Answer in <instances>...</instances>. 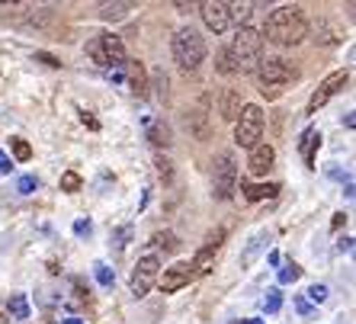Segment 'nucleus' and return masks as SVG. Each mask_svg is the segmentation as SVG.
<instances>
[{"label": "nucleus", "instance_id": "obj_1", "mask_svg": "<svg viewBox=\"0 0 356 324\" xmlns=\"http://www.w3.org/2000/svg\"><path fill=\"white\" fill-rule=\"evenodd\" d=\"M260 61H264V35L254 26L238 29L232 45L218 51V71L222 74H250L260 67Z\"/></svg>", "mask_w": 356, "mask_h": 324}, {"label": "nucleus", "instance_id": "obj_2", "mask_svg": "<svg viewBox=\"0 0 356 324\" xmlns=\"http://www.w3.org/2000/svg\"><path fill=\"white\" fill-rule=\"evenodd\" d=\"M264 33L273 45L289 49V45H298V42L308 35V19H305V13H302V7H296V3L289 7V3H286V7H276L273 13L266 17Z\"/></svg>", "mask_w": 356, "mask_h": 324}, {"label": "nucleus", "instance_id": "obj_3", "mask_svg": "<svg viewBox=\"0 0 356 324\" xmlns=\"http://www.w3.org/2000/svg\"><path fill=\"white\" fill-rule=\"evenodd\" d=\"M296 81V67L289 65L286 58H266L260 61L257 67V83H260V93H264L266 100H276L289 83Z\"/></svg>", "mask_w": 356, "mask_h": 324}, {"label": "nucleus", "instance_id": "obj_4", "mask_svg": "<svg viewBox=\"0 0 356 324\" xmlns=\"http://www.w3.org/2000/svg\"><path fill=\"white\" fill-rule=\"evenodd\" d=\"M174 61L183 71H196L202 61H206V39L193 29V26H183L180 33L174 35Z\"/></svg>", "mask_w": 356, "mask_h": 324}, {"label": "nucleus", "instance_id": "obj_5", "mask_svg": "<svg viewBox=\"0 0 356 324\" xmlns=\"http://www.w3.org/2000/svg\"><path fill=\"white\" fill-rule=\"evenodd\" d=\"M87 55H90L99 67L116 71V67L125 65V42L119 39V35H109V33L93 35V39L87 42Z\"/></svg>", "mask_w": 356, "mask_h": 324}, {"label": "nucleus", "instance_id": "obj_6", "mask_svg": "<svg viewBox=\"0 0 356 324\" xmlns=\"http://www.w3.org/2000/svg\"><path fill=\"white\" fill-rule=\"evenodd\" d=\"M264 138V109L257 103H248V106H241L238 119H234V142L241 148H254L260 145Z\"/></svg>", "mask_w": 356, "mask_h": 324}, {"label": "nucleus", "instance_id": "obj_7", "mask_svg": "<svg viewBox=\"0 0 356 324\" xmlns=\"http://www.w3.org/2000/svg\"><path fill=\"white\" fill-rule=\"evenodd\" d=\"M234 190H238V164H234L232 151H222L212 170V193L216 200H232Z\"/></svg>", "mask_w": 356, "mask_h": 324}, {"label": "nucleus", "instance_id": "obj_8", "mask_svg": "<svg viewBox=\"0 0 356 324\" xmlns=\"http://www.w3.org/2000/svg\"><path fill=\"white\" fill-rule=\"evenodd\" d=\"M158 273H161V260L154 257V254H145V257L138 260V266H135L132 280H129V289H132L135 299H145L151 292V286L158 283Z\"/></svg>", "mask_w": 356, "mask_h": 324}, {"label": "nucleus", "instance_id": "obj_9", "mask_svg": "<svg viewBox=\"0 0 356 324\" xmlns=\"http://www.w3.org/2000/svg\"><path fill=\"white\" fill-rule=\"evenodd\" d=\"M347 81H350V74L347 71H334V74H327L321 81V87H318L315 93H312V100H308V113H318V109L324 106V103L331 100L334 93H340L343 87H347Z\"/></svg>", "mask_w": 356, "mask_h": 324}, {"label": "nucleus", "instance_id": "obj_10", "mask_svg": "<svg viewBox=\"0 0 356 324\" xmlns=\"http://www.w3.org/2000/svg\"><path fill=\"white\" fill-rule=\"evenodd\" d=\"M109 77L125 81V87H129L132 93H138V97H145V93H148V74H145L141 61H129V58H125V65L116 67V71H109Z\"/></svg>", "mask_w": 356, "mask_h": 324}, {"label": "nucleus", "instance_id": "obj_11", "mask_svg": "<svg viewBox=\"0 0 356 324\" xmlns=\"http://www.w3.org/2000/svg\"><path fill=\"white\" fill-rule=\"evenodd\" d=\"M222 241H225V228H216V232L206 238V244L196 250V257L190 260V266H193V276H199V273H206L209 266H212V260H216V254H218V248H222Z\"/></svg>", "mask_w": 356, "mask_h": 324}, {"label": "nucleus", "instance_id": "obj_12", "mask_svg": "<svg viewBox=\"0 0 356 324\" xmlns=\"http://www.w3.org/2000/svg\"><path fill=\"white\" fill-rule=\"evenodd\" d=\"M199 13H202V23H206L212 33H225V29L232 26L228 3H222V0H206V3L199 7Z\"/></svg>", "mask_w": 356, "mask_h": 324}, {"label": "nucleus", "instance_id": "obj_13", "mask_svg": "<svg viewBox=\"0 0 356 324\" xmlns=\"http://www.w3.org/2000/svg\"><path fill=\"white\" fill-rule=\"evenodd\" d=\"M186 129H190V135L196 142H206L209 138V97H202V100L186 113Z\"/></svg>", "mask_w": 356, "mask_h": 324}, {"label": "nucleus", "instance_id": "obj_14", "mask_svg": "<svg viewBox=\"0 0 356 324\" xmlns=\"http://www.w3.org/2000/svg\"><path fill=\"white\" fill-rule=\"evenodd\" d=\"M193 280V266L186 260H177L174 266H164V276H161V289L164 292H177L183 286H190Z\"/></svg>", "mask_w": 356, "mask_h": 324}, {"label": "nucleus", "instance_id": "obj_15", "mask_svg": "<svg viewBox=\"0 0 356 324\" xmlns=\"http://www.w3.org/2000/svg\"><path fill=\"white\" fill-rule=\"evenodd\" d=\"M273 161H276V151L270 148V145H254V148H250L248 167H250V174L254 177H266L270 170H273Z\"/></svg>", "mask_w": 356, "mask_h": 324}, {"label": "nucleus", "instance_id": "obj_16", "mask_svg": "<svg viewBox=\"0 0 356 324\" xmlns=\"http://www.w3.org/2000/svg\"><path fill=\"white\" fill-rule=\"evenodd\" d=\"M315 42L318 45H340L343 42V26L334 19H318L315 23Z\"/></svg>", "mask_w": 356, "mask_h": 324}, {"label": "nucleus", "instance_id": "obj_17", "mask_svg": "<svg viewBox=\"0 0 356 324\" xmlns=\"http://www.w3.org/2000/svg\"><path fill=\"white\" fill-rule=\"evenodd\" d=\"M218 113H222L225 122H234L241 113V93L232 90V87H225L222 97H218Z\"/></svg>", "mask_w": 356, "mask_h": 324}, {"label": "nucleus", "instance_id": "obj_18", "mask_svg": "<svg viewBox=\"0 0 356 324\" xmlns=\"http://www.w3.org/2000/svg\"><path fill=\"white\" fill-rule=\"evenodd\" d=\"M241 190H244V200L260 202V200H266V196H276V193H280V183H244Z\"/></svg>", "mask_w": 356, "mask_h": 324}, {"label": "nucleus", "instance_id": "obj_19", "mask_svg": "<svg viewBox=\"0 0 356 324\" xmlns=\"http://www.w3.org/2000/svg\"><path fill=\"white\" fill-rule=\"evenodd\" d=\"M129 10H132V3H125V0H116V3H99V17L106 19V23H116V19L129 17Z\"/></svg>", "mask_w": 356, "mask_h": 324}, {"label": "nucleus", "instance_id": "obj_20", "mask_svg": "<svg viewBox=\"0 0 356 324\" xmlns=\"http://www.w3.org/2000/svg\"><path fill=\"white\" fill-rule=\"evenodd\" d=\"M321 145V135L315 132V129H308L305 135H302V145H298V151H302V158H305V164H315V148Z\"/></svg>", "mask_w": 356, "mask_h": 324}, {"label": "nucleus", "instance_id": "obj_21", "mask_svg": "<svg viewBox=\"0 0 356 324\" xmlns=\"http://www.w3.org/2000/svg\"><path fill=\"white\" fill-rule=\"evenodd\" d=\"M7 315H13V321H26V318H29V302H26L23 292L10 295V302H7Z\"/></svg>", "mask_w": 356, "mask_h": 324}, {"label": "nucleus", "instance_id": "obj_22", "mask_svg": "<svg viewBox=\"0 0 356 324\" xmlns=\"http://www.w3.org/2000/svg\"><path fill=\"white\" fill-rule=\"evenodd\" d=\"M148 138H151V145H154V148H167V145H170V129H167V125H148Z\"/></svg>", "mask_w": 356, "mask_h": 324}, {"label": "nucleus", "instance_id": "obj_23", "mask_svg": "<svg viewBox=\"0 0 356 324\" xmlns=\"http://www.w3.org/2000/svg\"><path fill=\"white\" fill-rule=\"evenodd\" d=\"M228 17L232 23H238V29H244L250 19V3H228Z\"/></svg>", "mask_w": 356, "mask_h": 324}, {"label": "nucleus", "instance_id": "obj_24", "mask_svg": "<svg viewBox=\"0 0 356 324\" xmlns=\"http://www.w3.org/2000/svg\"><path fill=\"white\" fill-rule=\"evenodd\" d=\"M93 276H97L99 286H113V283H116V273H113L106 264H93Z\"/></svg>", "mask_w": 356, "mask_h": 324}, {"label": "nucleus", "instance_id": "obj_25", "mask_svg": "<svg viewBox=\"0 0 356 324\" xmlns=\"http://www.w3.org/2000/svg\"><path fill=\"white\" fill-rule=\"evenodd\" d=\"M83 186L81 174H74V170H67V174H61V190L65 193H77Z\"/></svg>", "mask_w": 356, "mask_h": 324}, {"label": "nucleus", "instance_id": "obj_26", "mask_svg": "<svg viewBox=\"0 0 356 324\" xmlns=\"http://www.w3.org/2000/svg\"><path fill=\"white\" fill-rule=\"evenodd\" d=\"M298 276H302V266H298V264H286L280 270V283H296Z\"/></svg>", "mask_w": 356, "mask_h": 324}, {"label": "nucleus", "instance_id": "obj_27", "mask_svg": "<svg viewBox=\"0 0 356 324\" xmlns=\"http://www.w3.org/2000/svg\"><path fill=\"white\" fill-rule=\"evenodd\" d=\"M13 158H17V161H29V158H33V148H29L23 138H13Z\"/></svg>", "mask_w": 356, "mask_h": 324}, {"label": "nucleus", "instance_id": "obj_28", "mask_svg": "<svg viewBox=\"0 0 356 324\" xmlns=\"http://www.w3.org/2000/svg\"><path fill=\"white\" fill-rule=\"evenodd\" d=\"M280 305H282V292L280 289H270V292H266V299H264V308H266V311H280Z\"/></svg>", "mask_w": 356, "mask_h": 324}, {"label": "nucleus", "instance_id": "obj_29", "mask_svg": "<svg viewBox=\"0 0 356 324\" xmlns=\"http://www.w3.org/2000/svg\"><path fill=\"white\" fill-rule=\"evenodd\" d=\"M17 190L23 193V196H26V193H35V190H39V180H35V177H19Z\"/></svg>", "mask_w": 356, "mask_h": 324}, {"label": "nucleus", "instance_id": "obj_30", "mask_svg": "<svg viewBox=\"0 0 356 324\" xmlns=\"http://www.w3.org/2000/svg\"><path fill=\"white\" fill-rule=\"evenodd\" d=\"M154 244H161L164 250H174L177 248V238L170 232H167V234H154Z\"/></svg>", "mask_w": 356, "mask_h": 324}, {"label": "nucleus", "instance_id": "obj_31", "mask_svg": "<svg viewBox=\"0 0 356 324\" xmlns=\"http://www.w3.org/2000/svg\"><path fill=\"white\" fill-rule=\"evenodd\" d=\"M308 299H312V302H324V299H327V286L315 283L312 289H308Z\"/></svg>", "mask_w": 356, "mask_h": 324}, {"label": "nucleus", "instance_id": "obj_32", "mask_svg": "<svg viewBox=\"0 0 356 324\" xmlns=\"http://www.w3.org/2000/svg\"><path fill=\"white\" fill-rule=\"evenodd\" d=\"M90 232H93L90 218H77V222H74V234H81V238H83V234H90Z\"/></svg>", "mask_w": 356, "mask_h": 324}, {"label": "nucleus", "instance_id": "obj_33", "mask_svg": "<svg viewBox=\"0 0 356 324\" xmlns=\"http://www.w3.org/2000/svg\"><path fill=\"white\" fill-rule=\"evenodd\" d=\"M158 174H161V180H170V174H174V170H170V161H167V158H158Z\"/></svg>", "mask_w": 356, "mask_h": 324}, {"label": "nucleus", "instance_id": "obj_34", "mask_svg": "<svg viewBox=\"0 0 356 324\" xmlns=\"http://www.w3.org/2000/svg\"><path fill=\"white\" fill-rule=\"evenodd\" d=\"M129 238H132V228H129V225H125V228H119V234H116V248L122 250V248H125V241H129Z\"/></svg>", "mask_w": 356, "mask_h": 324}, {"label": "nucleus", "instance_id": "obj_35", "mask_svg": "<svg viewBox=\"0 0 356 324\" xmlns=\"http://www.w3.org/2000/svg\"><path fill=\"white\" fill-rule=\"evenodd\" d=\"M10 170H13V161H10L7 154L0 151V174H10Z\"/></svg>", "mask_w": 356, "mask_h": 324}, {"label": "nucleus", "instance_id": "obj_36", "mask_svg": "<svg viewBox=\"0 0 356 324\" xmlns=\"http://www.w3.org/2000/svg\"><path fill=\"white\" fill-rule=\"evenodd\" d=\"M35 58H39V61H45V65H51V67H58V65H61L58 58H51V55H45V51H39V55H35Z\"/></svg>", "mask_w": 356, "mask_h": 324}, {"label": "nucleus", "instance_id": "obj_37", "mask_svg": "<svg viewBox=\"0 0 356 324\" xmlns=\"http://www.w3.org/2000/svg\"><path fill=\"white\" fill-rule=\"evenodd\" d=\"M61 324H83L81 318H61Z\"/></svg>", "mask_w": 356, "mask_h": 324}, {"label": "nucleus", "instance_id": "obj_38", "mask_svg": "<svg viewBox=\"0 0 356 324\" xmlns=\"http://www.w3.org/2000/svg\"><path fill=\"white\" fill-rule=\"evenodd\" d=\"M0 324H7V308L0 305Z\"/></svg>", "mask_w": 356, "mask_h": 324}, {"label": "nucleus", "instance_id": "obj_39", "mask_svg": "<svg viewBox=\"0 0 356 324\" xmlns=\"http://www.w3.org/2000/svg\"><path fill=\"white\" fill-rule=\"evenodd\" d=\"M248 324H264V321H260V318H250V321Z\"/></svg>", "mask_w": 356, "mask_h": 324}]
</instances>
